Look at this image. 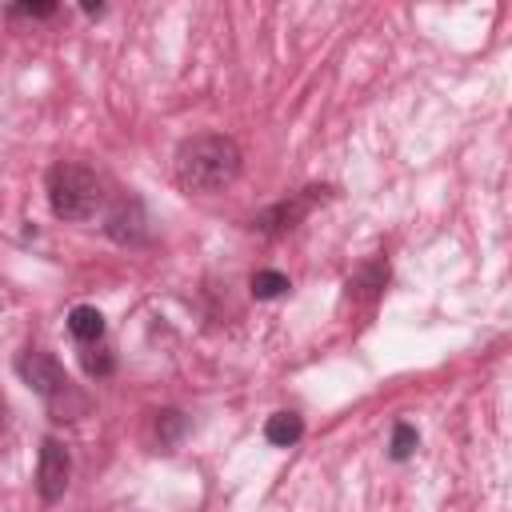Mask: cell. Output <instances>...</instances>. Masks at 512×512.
I'll use <instances>...</instances> for the list:
<instances>
[{
  "instance_id": "obj_11",
  "label": "cell",
  "mask_w": 512,
  "mask_h": 512,
  "mask_svg": "<svg viewBox=\"0 0 512 512\" xmlns=\"http://www.w3.org/2000/svg\"><path fill=\"white\" fill-rule=\"evenodd\" d=\"M48 408H52V416H56V420H76V416H84V412H88V396H80V392L68 384L64 392H56V396L48 400Z\"/></svg>"
},
{
  "instance_id": "obj_1",
  "label": "cell",
  "mask_w": 512,
  "mask_h": 512,
  "mask_svg": "<svg viewBox=\"0 0 512 512\" xmlns=\"http://www.w3.org/2000/svg\"><path fill=\"white\" fill-rule=\"evenodd\" d=\"M240 148L232 136L200 132L176 148V180L188 192H224L240 176Z\"/></svg>"
},
{
  "instance_id": "obj_7",
  "label": "cell",
  "mask_w": 512,
  "mask_h": 512,
  "mask_svg": "<svg viewBox=\"0 0 512 512\" xmlns=\"http://www.w3.org/2000/svg\"><path fill=\"white\" fill-rule=\"evenodd\" d=\"M68 332H72L80 344H100V336H104V316H100V308L76 304V308L68 312Z\"/></svg>"
},
{
  "instance_id": "obj_12",
  "label": "cell",
  "mask_w": 512,
  "mask_h": 512,
  "mask_svg": "<svg viewBox=\"0 0 512 512\" xmlns=\"http://www.w3.org/2000/svg\"><path fill=\"white\" fill-rule=\"evenodd\" d=\"M80 364H84L88 376H112V372H116V356H112L108 348H96V344H84Z\"/></svg>"
},
{
  "instance_id": "obj_9",
  "label": "cell",
  "mask_w": 512,
  "mask_h": 512,
  "mask_svg": "<svg viewBox=\"0 0 512 512\" xmlns=\"http://www.w3.org/2000/svg\"><path fill=\"white\" fill-rule=\"evenodd\" d=\"M152 432H156V440H160L164 448H176V444L184 440V432H188V416H184L180 408H160V412L152 416Z\"/></svg>"
},
{
  "instance_id": "obj_2",
  "label": "cell",
  "mask_w": 512,
  "mask_h": 512,
  "mask_svg": "<svg viewBox=\"0 0 512 512\" xmlns=\"http://www.w3.org/2000/svg\"><path fill=\"white\" fill-rule=\"evenodd\" d=\"M44 188H48V204L60 220H88V216H96V208L104 200L100 176L84 164H72V160L52 164Z\"/></svg>"
},
{
  "instance_id": "obj_3",
  "label": "cell",
  "mask_w": 512,
  "mask_h": 512,
  "mask_svg": "<svg viewBox=\"0 0 512 512\" xmlns=\"http://www.w3.org/2000/svg\"><path fill=\"white\" fill-rule=\"evenodd\" d=\"M68 480H72V456H68V448L56 436H44L40 440V460H36V492H40V500L44 504H56L68 492Z\"/></svg>"
},
{
  "instance_id": "obj_4",
  "label": "cell",
  "mask_w": 512,
  "mask_h": 512,
  "mask_svg": "<svg viewBox=\"0 0 512 512\" xmlns=\"http://www.w3.org/2000/svg\"><path fill=\"white\" fill-rule=\"evenodd\" d=\"M16 372H20V380H24L36 396H44V400H52L56 392H64V388L72 384L68 372L60 368V360H56L52 352H40V348L20 352V356H16Z\"/></svg>"
},
{
  "instance_id": "obj_5",
  "label": "cell",
  "mask_w": 512,
  "mask_h": 512,
  "mask_svg": "<svg viewBox=\"0 0 512 512\" xmlns=\"http://www.w3.org/2000/svg\"><path fill=\"white\" fill-rule=\"evenodd\" d=\"M324 192H328V188H304V192H296L292 200H280V204L264 208V212L252 220V228L264 232V236H284V232H292V228L312 212L316 200H324Z\"/></svg>"
},
{
  "instance_id": "obj_10",
  "label": "cell",
  "mask_w": 512,
  "mask_h": 512,
  "mask_svg": "<svg viewBox=\"0 0 512 512\" xmlns=\"http://www.w3.org/2000/svg\"><path fill=\"white\" fill-rule=\"evenodd\" d=\"M248 288H252V296H256V300H276V296H284L292 284H288V276H284V272L264 268V272H252Z\"/></svg>"
},
{
  "instance_id": "obj_13",
  "label": "cell",
  "mask_w": 512,
  "mask_h": 512,
  "mask_svg": "<svg viewBox=\"0 0 512 512\" xmlns=\"http://www.w3.org/2000/svg\"><path fill=\"white\" fill-rule=\"evenodd\" d=\"M416 444H420V436H416V428L400 420V424L392 428V444H388V456H392V460H408V456L416 452Z\"/></svg>"
},
{
  "instance_id": "obj_14",
  "label": "cell",
  "mask_w": 512,
  "mask_h": 512,
  "mask_svg": "<svg viewBox=\"0 0 512 512\" xmlns=\"http://www.w3.org/2000/svg\"><path fill=\"white\" fill-rule=\"evenodd\" d=\"M12 20H20V16H28V20H48V16H56V4H8L4 8Z\"/></svg>"
},
{
  "instance_id": "obj_8",
  "label": "cell",
  "mask_w": 512,
  "mask_h": 512,
  "mask_svg": "<svg viewBox=\"0 0 512 512\" xmlns=\"http://www.w3.org/2000/svg\"><path fill=\"white\" fill-rule=\"evenodd\" d=\"M300 436H304V420L296 412H272L264 424V440L276 448H292Z\"/></svg>"
},
{
  "instance_id": "obj_6",
  "label": "cell",
  "mask_w": 512,
  "mask_h": 512,
  "mask_svg": "<svg viewBox=\"0 0 512 512\" xmlns=\"http://www.w3.org/2000/svg\"><path fill=\"white\" fill-rule=\"evenodd\" d=\"M104 232L116 240V244H144L148 240V216H144V204L140 200H120L112 212H108V224Z\"/></svg>"
}]
</instances>
